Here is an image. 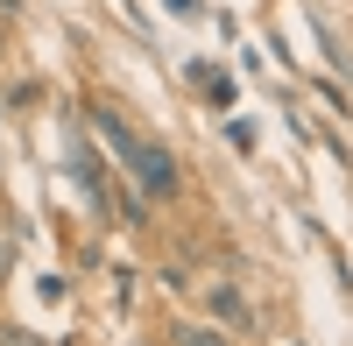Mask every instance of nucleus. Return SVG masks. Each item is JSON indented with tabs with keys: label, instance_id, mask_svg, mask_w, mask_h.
<instances>
[{
	"label": "nucleus",
	"instance_id": "1",
	"mask_svg": "<svg viewBox=\"0 0 353 346\" xmlns=\"http://www.w3.org/2000/svg\"><path fill=\"white\" fill-rule=\"evenodd\" d=\"M121 170H128V184L149 198V205L184 198V163H176V149H163V141H149V134H134L121 149Z\"/></svg>",
	"mask_w": 353,
	"mask_h": 346
},
{
	"label": "nucleus",
	"instance_id": "2",
	"mask_svg": "<svg viewBox=\"0 0 353 346\" xmlns=\"http://www.w3.org/2000/svg\"><path fill=\"white\" fill-rule=\"evenodd\" d=\"M205 311H212V325H233V332H254L261 318H254V304H248V290L241 283H212V290H205Z\"/></svg>",
	"mask_w": 353,
	"mask_h": 346
},
{
	"label": "nucleus",
	"instance_id": "3",
	"mask_svg": "<svg viewBox=\"0 0 353 346\" xmlns=\"http://www.w3.org/2000/svg\"><path fill=\"white\" fill-rule=\"evenodd\" d=\"M170 346H226V325H212V318H176L170 325Z\"/></svg>",
	"mask_w": 353,
	"mask_h": 346
},
{
	"label": "nucleus",
	"instance_id": "4",
	"mask_svg": "<svg viewBox=\"0 0 353 346\" xmlns=\"http://www.w3.org/2000/svg\"><path fill=\"white\" fill-rule=\"evenodd\" d=\"M14 262H21V226H14V219H0V283L14 276Z\"/></svg>",
	"mask_w": 353,
	"mask_h": 346
},
{
	"label": "nucleus",
	"instance_id": "5",
	"mask_svg": "<svg viewBox=\"0 0 353 346\" xmlns=\"http://www.w3.org/2000/svg\"><path fill=\"white\" fill-rule=\"evenodd\" d=\"M156 283H163V290H191V269H184V262H163Z\"/></svg>",
	"mask_w": 353,
	"mask_h": 346
},
{
	"label": "nucleus",
	"instance_id": "6",
	"mask_svg": "<svg viewBox=\"0 0 353 346\" xmlns=\"http://www.w3.org/2000/svg\"><path fill=\"white\" fill-rule=\"evenodd\" d=\"M0 346H43V339L28 332V325H0Z\"/></svg>",
	"mask_w": 353,
	"mask_h": 346
},
{
	"label": "nucleus",
	"instance_id": "7",
	"mask_svg": "<svg viewBox=\"0 0 353 346\" xmlns=\"http://www.w3.org/2000/svg\"><path fill=\"white\" fill-rule=\"evenodd\" d=\"M21 14V0H0V21H14Z\"/></svg>",
	"mask_w": 353,
	"mask_h": 346
},
{
	"label": "nucleus",
	"instance_id": "8",
	"mask_svg": "<svg viewBox=\"0 0 353 346\" xmlns=\"http://www.w3.org/2000/svg\"><path fill=\"white\" fill-rule=\"evenodd\" d=\"M170 8H176V14H198V0H170Z\"/></svg>",
	"mask_w": 353,
	"mask_h": 346
},
{
	"label": "nucleus",
	"instance_id": "9",
	"mask_svg": "<svg viewBox=\"0 0 353 346\" xmlns=\"http://www.w3.org/2000/svg\"><path fill=\"white\" fill-rule=\"evenodd\" d=\"M0 64H8V21H0Z\"/></svg>",
	"mask_w": 353,
	"mask_h": 346
}]
</instances>
